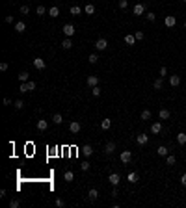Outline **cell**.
<instances>
[{"label":"cell","mask_w":186,"mask_h":208,"mask_svg":"<svg viewBox=\"0 0 186 208\" xmlns=\"http://www.w3.org/2000/svg\"><path fill=\"white\" fill-rule=\"evenodd\" d=\"M34 89H35V82L28 80V82H21L19 91H21V93H30V91H34Z\"/></svg>","instance_id":"1"},{"label":"cell","mask_w":186,"mask_h":208,"mask_svg":"<svg viewBox=\"0 0 186 208\" xmlns=\"http://www.w3.org/2000/svg\"><path fill=\"white\" fill-rule=\"evenodd\" d=\"M62 32L65 34V37H73V35H74V32H76V30H74V26H73V24H63Z\"/></svg>","instance_id":"2"},{"label":"cell","mask_w":186,"mask_h":208,"mask_svg":"<svg viewBox=\"0 0 186 208\" xmlns=\"http://www.w3.org/2000/svg\"><path fill=\"white\" fill-rule=\"evenodd\" d=\"M95 48H97V50H106V48H108V41H106L104 37L97 39V43H95Z\"/></svg>","instance_id":"3"},{"label":"cell","mask_w":186,"mask_h":208,"mask_svg":"<svg viewBox=\"0 0 186 208\" xmlns=\"http://www.w3.org/2000/svg\"><path fill=\"white\" fill-rule=\"evenodd\" d=\"M34 67L37 69V71H43V69L47 67L45 60H41V58H34Z\"/></svg>","instance_id":"4"},{"label":"cell","mask_w":186,"mask_h":208,"mask_svg":"<svg viewBox=\"0 0 186 208\" xmlns=\"http://www.w3.org/2000/svg\"><path fill=\"white\" fill-rule=\"evenodd\" d=\"M164 24H166V26H168V28H173V26H175V24H177V19H175V17H173V15H168V17H166V19H164Z\"/></svg>","instance_id":"5"},{"label":"cell","mask_w":186,"mask_h":208,"mask_svg":"<svg viewBox=\"0 0 186 208\" xmlns=\"http://www.w3.org/2000/svg\"><path fill=\"white\" fill-rule=\"evenodd\" d=\"M69 132L71 134H78V132H80V123H76V121L69 123Z\"/></svg>","instance_id":"6"},{"label":"cell","mask_w":186,"mask_h":208,"mask_svg":"<svg viewBox=\"0 0 186 208\" xmlns=\"http://www.w3.org/2000/svg\"><path fill=\"white\" fill-rule=\"evenodd\" d=\"M132 13L134 15H143L145 13V4H136L134 9H132Z\"/></svg>","instance_id":"7"},{"label":"cell","mask_w":186,"mask_h":208,"mask_svg":"<svg viewBox=\"0 0 186 208\" xmlns=\"http://www.w3.org/2000/svg\"><path fill=\"white\" fill-rule=\"evenodd\" d=\"M119 180H121V176L117 175V173H112V175L108 176V182L112 184V186H117V184H119Z\"/></svg>","instance_id":"8"},{"label":"cell","mask_w":186,"mask_h":208,"mask_svg":"<svg viewBox=\"0 0 186 208\" xmlns=\"http://www.w3.org/2000/svg\"><path fill=\"white\" fill-rule=\"evenodd\" d=\"M86 84H88L89 88H95V85H99V78L91 74V76H88V78H86Z\"/></svg>","instance_id":"9"},{"label":"cell","mask_w":186,"mask_h":208,"mask_svg":"<svg viewBox=\"0 0 186 208\" xmlns=\"http://www.w3.org/2000/svg\"><path fill=\"white\" fill-rule=\"evenodd\" d=\"M136 141H138V145H147L149 143V138H147V134H138L136 136Z\"/></svg>","instance_id":"10"},{"label":"cell","mask_w":186,"mask_h":208,"mask_svg":"<svg viewBox=\"0 0 186 208\" xmlns=\"http://www.w3.org/2000/svg\"><path fill=\"white\" fill-rule=\"evenodd\" d=\"M169 84H171L173 88L181 85V76H179V74H171V76H169Z\"/></svg>","instance_id":"11"},{"label":"cell","mask_w":186,"mask_h":208,"mask_svg":"<svg viewBox=\"0 0 186 208\" xmlns=\"http://www.w3.org/2000/svg\"><path fill=\"white\" fill-rule=\"evenodd\" d=\"M130 158H132V152H130V151H123V152H121V162H123V164H129Z\"/></svg>","instance_id":"12"},{"label":"cell","mask_w":186,"mask_h":208,"mask_svg":"<svg viewBox=\"0 0 186 208\" xmlns=\"http://www.w3.org/2000/svg\"><path fill=\"white\" fill-rule=\"evenodd\" d=\"M114 151H116V143H114V141H108V143L104 145V152L106 154H112Z\"/></svg>","instance_id":"13"},{"label":"cell","mask_w":186,"mask_h":208,"mask_svg":"<svg viewBox=\"0 0 186 208\" xmlns=\"http://www.w3.org/2000/svg\"><path fill=\"white\" fill-rule=\"evenodd\" d=\"M24 30H26V22H22V21L15 22V32H17V34H22Z\"/></svg>","instance_id":"14"},{"label":"cell","mask_w":186,"mask_h":208,"mask_svg":"<svg viewBox=\"0 0 186 208\" xmlns=\"http://www.w3.org/2000/svg\"><path fill=\"white\" fill-rule=\"evenodd\" d=\"M35 127H37V130H39V132H43V130H47V128H49V123H47L45 119H39Z\"/></svg>","instance_id":"15"},{"label":"cell","mask_w":186,"mask_h":208,"mask_svg":"<svg viewBox=\"0 0 186 208\" xmlns=\"http://www.w3.org/2000/svg\"><path fill=\"white\" fill-rule=\"evenodd\" d=\"M126 180H129L130 184H136L138 180H140V176H138V173H134V171H132V173H129V175H126Z\"/></svg>","instance_id":"16"},{"label":"cell","mask_w":186,"mask_h":208,"mask_svg":"<svg viewBox=\"0 0 186 208\" xmlns=\"http://www.w3.org/2000/svg\"><path fill=\"white\" fill-rule=\"evenodd\" d=\"M62 48H65V50L73 48V41H71V37H65V39L62 41Z\"/></svg>","instance_id":"17"},{"label":"cell","mask_w":186,"mask_h":208,"mask_svg":"<svg viewBox=\"0 0 186 208\" xmlns=\"http://www.w3.org/2000/svg\"><path fill=\"white\" fill-rule=\"evenodd\" d=\"M151 132L153 134H160L162 132V123H153L151 125Z\"/></svg>","instance_id":"18"},{"label":"cell","mask_w":186,"mask_h":208,"mask_svg":"<svg viewBox=\"0 0 186 208\" xmlns=\"http://www.w3.org/2000/svg\"><path fill=\"white\" fill-rule=\"evenodd\" d=\"M82 152H84V156L88 158V156L93 154V147H91V145H84V147H82Z\"/></svg>","instance_id":"19"},{"label":"cell","mask_w":186,"mask_h":208,"mask_svg":"<svg viewBox=\"0 0 186 208\" xmlns=\"http://www.w3.org/2000/svg\"><path fill=\"white\" fill-rule=\"evenodd\" d=\"M110 127H112V119H102L101 121V128L102 130H108Z\"/></svg>","instance_id":"20"},{"label":"cell","mask_w":186,"mask_h":208,"mask_svg":"<svg viewBox=\"0 0 186 208\" xmlns=\"http://www.w3.org/2000/svg\"><path fill=\"white\" fill-rule=\"evenodd\" d=\"M88 197H89V201H95V199L99 197V191L95 190V188H91V190L88 191Z\"/></svg>","instance_id":"21"},{"label":"cell","mask_w":186,"mask_h":208,"mask_svg":"<svg viewBox=\"0 0 186 208\" xmlns=\"http://www.w3.org/2000/svg\"><path fill=\"white\" fill-rule=\"evenodd\" d=\"M49 15H50V17H54V19L60 17V7H56V6L50 7V9H49Z\"/></svg>","instance_id":"22"},{"label":"cell","mask_w":186,"mask_h":208,"mask_svg":"<svg viewBox=\"0 0 186 208\" xmlns=\"http://www.w3.org/2000/svg\"><path fill=\"white\" fill-rule=\"evenodd\" d=\"M158 117H160V119H169V110L162 108L160 112H158Z\"/></svg>","instance_id":"23"},{"label":"cell","mask_w":186,"mask_h":208,"mask_svg":"<svg viewBox=\"0 0 186 208\" xmlns=\"http://www.w3.org/2000/svg\"><path fill=\"white\" fill-rule=\"evenodd\" d=\"M156 154H158V156H168V147H164V145H160V147L156 149Z\"/></svg>","instance_id":"24"},{"label":"cell","mask_w":186,"mask_h":208,"mask_svg":"<svg viewBox=\"0 0 186 208\" xmlns=\"http://www.w3.org/2000/svg\"><path fill=\"white\" fill-rule=\"evenodd\" d=\"M125 43L126 45H134V43H136V35H125Z\"/></svg>","instance_id":"25"},{"label":"cell","mask_w":186,"mask_h":208,"mask_svg":"<svg viewBox=\"0 0 186 208\" xmlns=\"http://www.w3.org/2000/svg\"><path fill=\"white\" fill-rule=\"evenodd\" d=\"M177 141H179V145H184L186 143V134H184V132H179V134H177Z\"/></svg>","instance_id":"26"},{"label":"cell","mask_w":186,"mask_h":208,"mask_svg":"<svg viewBox=\"0 0 186 208\" xmlns=\"http://www.w3.org/2000/svg\"><path fill=\"white\" fill-rule=\"evenodd\" d=\"M63 178H65L67 182H73V180H74V173H73V171H65V175H63Z\"/></svg>","instance_id":"27"},{"label":"cell","mask_w":186,"mask_h":208,"mask_svg":"<svg viewBox=\"0 0 186 208\" xmlns=\"http://www.w3.org/2000/svg\"><path fill=\"white\" fill-rule=\"evenodd\" d=\"M28 78H30V74L26 73V71H22V73H19V80H21V82H28Z\"/></svg>","instance_id":"28"},{"label":"cell","mask_w":186,"mask_h":208,"mask_svg":"<svg viewBox=\"0 0 186 208\" xmlns=\"http://www.w3.org/2000/svg\"><path fill=\"white\" fill-rule=\"evenodd\" d=\"M166 164H168V166H175V156L168 154V156H166Z\"/></svg>","instance_id":"29"},{"label":"cell","mask_w":186,"mask_h":208,"mask_svg":"<svg viewBox=\"0 0 186 208\" xmlns=\"http://www.w3.org/2000/svg\"><path fill=\"white\" fill-rule=\"evenodd\" d=\"M71 15H80L82 13V9H80V7H78V6H71Z\"/></svg>","instance_id":"30"},{"label":"cell","mask_w":186,"mask_h":208,"mask_svg":"<svg viewBox=\"0 0 186 208\" xmlns=\"http://www.w3.org/2000/svg\"><path fill=\"white\" fill-rule=\"evenodd\" d=\"M52 121H54V123H56V125H62V123H63V117L60 115V113H54Z\"/></svg>","instance_id":"31"},{"label":"cell","mask_w":186,"mask_h":208,"mask_svg":"<svg viewBox=\"0 0 186 208\" xmlns=\"http://www.w3.org/2000/svg\"><path fill=\"white\" fill-rule=\"evenodd\" d=\"M141 119H143V121L151 119V110H143V112H141Z\"/></svg>","instance_id":"32"},{"label":"cell","mask_w":186,"mask_h":208,"mask_svg":"<svg viewBox=\"0 0 186 208\" xmlns=\"http://www.w3.org/2000/svg\"><path fill=\"white\" fill-rule=\"evenodd\" d=\"M84 11H86V13H88V15H93V13H95V6H93V4H88Z\"/></svg>","instance_id":"33"},{"label":"cell","mask_w":186,"mask_h":208,"mask_svg":"<svg viewBox=\"0 0 186 208\" xmlns=\"http://www.w3.org/2000/svg\"><path fill=\"white\" fill-rule=\"evenodd\" d=\"M88 61H89V63H97V61H99V56H97V54H89V56H88Z\"/></svg>","instance_id":"34"},{"label":"cell","mask_w":186,"mask_h":208,"mask_svg":"<svg viewBox=\"0 0 186 208\" xmlns=\"http://www.w3.org/2000/svg\"><path fill=\"white\" fill-rule=\"evenodd\" d=\"M13 106H15V108H17V110H22V108H24V102H22L21 99H17V100H15V102H13Z\"/></svg>","instance_id":"35"},{"label":"cell","mask_w":186,"mask_h":208,"mask_svg":"<svg viewBox=\"0 0 186 208\" xmlns=\"http://www.w3.org/2000/svg\"><path fill=\"white\" fill-rule=\"evenodd\" d=\"M145 17H147V21H149V22H153V21L156 19V15L153 13V11H147V13H145Z\"/></svg>","instance_id":"36"},{"label":"cell","mask_w":186,"mask_h":208,"mask_svg":"<svg viewBox=\"0 0 186 208\" xmlns=\"http://www.w3.org/2000/svg\"><path fill=\"white\" fill-rule=\"evenodd\" d=\"M153 85H155V89H162V85H164V84H162V76H160V78H156Z\"/></svg>","instance_id":"37"},{"label":"cell","mask_w":186,"mask_h":208,"mask_svg":"<svg viewBox=\"0 0 186 208\" xmlns=\"http://www.w3.org/2000/svg\"><path fill=\"white\" fill-rule=\"evenodd\" d=\"M19 205H21V201H19V199H13V201H9V208H19Z\"/></svg>","instance_id":"38"},{"label":"cell","mask_w":186,"mask_h":208,"mask_svg":"<svg viewBox=\"0 0 186 208\" xmlns=\"http://www.w3.org/2000/svg\"><path fill=\"white\" fill-rule=\"evenodd\" d=\"M91 93H93L95 97H99V95H101V88H99V85H95V88H91Z\"/></svg>","instance_id":"39"},{"label":"cell","mask_w":186,"mask_h":208,"mask_svg":"<svg viewBox=\"0 0 186 208\" xmlns=\"http://www.w3.org/2000/svg\"><path fill=\"white\" fill-rule=\"evenodd\" d=\"M35 11H37V15H45V13H47L45 6H37V9H35Z\"/></svg>","instance_id":"40"},{"label":"cell","mask_w":186,"mask_h":208,"mask_svg":"<svg viewBox=\"0 0 186 208\" xmlns=\"http://www.w3.org/2000/svg\"><path fill=\"white\" fill-rule=\"evenodd\" d=\"M119 7L121 9H126V7H129V2H126V0H119Z\"/></svg>","instance_id":"41"},{"label":"cell","mask_w":186,"mask_h":208,"mask_svg":"<svg viewBox=\"0 0 186 208\" xmlns=\"http://www.w3.org/2000/svg\"><path fill=\"white\" fill-rule=\"evenodd\" d=\"M21 13H22V15H28V13H30V7H28V6H21Z\"/></svg>","instance_id":"42"},{"label":"cell","mask_w":186,"mask_h":208,"mask_svg":"<svg viewBox=\"0 0 186 208\" xmlns=\"http://www.w3.org/2000/svg\"><path fill=\"white\" fill-rule=\"evenodd\" d=\"M134 35H136V41H141V39L145 37V34H143V32H136Z\"/></svg>","instance_id":"43"},{"label":"cell","mask_w":186,"mask_h":208,"mask_svg":"<svg viewBox=\"0 0 186 208\" xmlns=\"http://www.w3.org/2000/svg\"><path fill=\"white\" fill-rule=\"evenodd\" d=\"M63 205H65V203H63V199H60V197H58V199H56V206H58V208H62Z\"/></svg>","instance_id":"44"},{"label":"cell","mask_w":186,"mask_h":208,"mask_svg":"<svg viewBox=\"0 0 186 208\" xmlns=\"http://www.w3.org/2000/svg\"><path fill=\"white\" fill-rule=\"evenodd\" d=\"M80 167H82V171H88V169H89V164L84 162V164H80Z\"/></svg>","instance_id":"45"},{"label":"cell","mask_w":186,"mask_h":208,"mask_svg":"<svg viewBox=\"0 0 186 208\" xmlns=\"http://www.w3.org/2000/svg\"><path fill=\"white\" fill-rule=\"evenodd\" d=\"M166 74H168V69H166V67H160V76H166Z\"/></svg>","instance_id":"46"},{"label":"cell","mask_w":186,"mask_h":208,"mask_svg":"<svg viewBox=\"0 0 186 208\" xmlns=\"http://www.w3.org/2000/svg\"><path fill=\"white\" fill-rule=\"evenodd\" d=\"M6 22H7V24H11V22H13V15H7V17H6Z\"/></svg>","instance_id":"47"},{"label":"cell","mask_w":186,"mask_h":208,"mask_svg":"<svg viewBox=\"0 0 186 208\" xmlns=\"http://www.w3.org/2000/svg\"><path fill=\"white\" fill-rule=\"evenodd\" d=\"M0 71H2V73H4V71H7V63H0Z\"/></svg>","instance_id":"48"},{"label":"cell","mask_w":186,"mask_h":208,"mask_svg":"<svg viewBox=\"0 0 186 208\" xmlns=\"http://www.w3.org/2000/svg\"><path fill=\"white\" fill-rule=\"evenodd\" d=\"M181 184H183V186H186V173L181 176Z\"/></svg>","instance_id":"49"},{"label":"cell","mask_w":186,"mask_h":208,"mask_svg":"<svg viewBox=\"0 0 186 208\" xmlns=\"http://www.w3.org/2000/svg\"><path fill=\"white\" fill-rule=\"evenodd\" d=\"M4 106H11V100L9 99H4Z\"/></svg>","instance_id":"50"},{"label":"cell","mask_w":186,"mask_h":208,"mask_svg":"<svg viewBox=\"0 0 186 208\" xmlns=\"http://www.w3.org/2000/svg\"><path fill=\"white\" fill-rule=\"evenodd\" d=\"M184 30H186V22H184Z\"/></svg>","instance_id":"51"},{"label":"cell","mask_w":186,"mask_h":208,"mask_svg":"<svg viewBox=\"0 0 186 208\" xmlns=\"http://www.w3.org/2000/svg\"><path fill=\"white\" fill-rule=\"evenodd\" d=\"M183 2H186V0H183Z\"/></svg>","instance_id":"52"}]
</instances>
